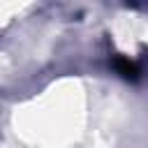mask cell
<instances>
[{
	"instance_id": "6da1fadb",
	"label": "cell",
	"mask_w": 148,
	"mask_h": 148,
	"mask_svg": "<svg viewBox=\"0 0 148 148\" xmlns=\"http://www.w3.org/2000/svg\"><path fill=\"white\" fill-rule=\"evenodd\" d=\"M118 69H120L125 76H136V67H134L132 62H127V60H118Z\"/></svg>"
}]
</instances>
